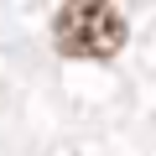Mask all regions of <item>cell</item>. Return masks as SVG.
<instances>
[{"label": "cell", "mask_w": 156, "mask_h": 156, "mask_svg": "<svg viewBox=\"0 0 156 156\" xmlns=\"http://www.w3.org/2000/svg\"><path fill=\"white\" fill-rule=\"evenodd\" d=\"M52 42L62 57H78V62H109L125 52L130 42V26L115 5H94V0H78V5H62L52 16Z\"/></svg>", "instance_id": "obj_1"}]
</instances>
